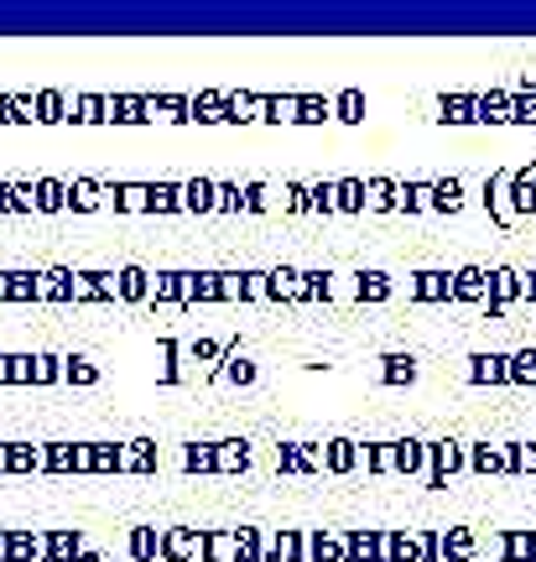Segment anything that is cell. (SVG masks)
<instances>
[{"mask_svg":"<svg viewBox=\"0 0 536 562\" xmlns=\"http://www.w3.org/2000/svg\"><path fill=\"white\" fill-rule=\"evenodd\" d=\"M172 552H203V537H172Z\"/></svg>","mask_w":536,"mask_h":562,"instance_id":"cell-45","label":"cell"},{"mask_svg":"<svg viewBox=\"0 0 536 562\" xmlns=\"http://www.w3.org/2000/svg\"><path fill=\"white\" fill-rule=\"evenodd\" d=\"M188 463H193V469H214V448H193Z\"/></svg>","mask_w":536,"mask_h":562,"instance_id":"cell-46","label":"cell"},{"mask_svg":"<svg viewBox=\"0 0 536 562\" xmlns=\"http://www.w3.org/2000/svg\"><path fill=\"white\" fill-rule=\"evenodd\" d=\"M334 297V271H302V302H328Z\"/></svg>","mask_w":536,"mask_h":562,"instance_id":"cell-28","label":"cell"},{"mask_svg":"<svg viewBox=\"0 0 536 562\" xmlns=\"http://www.w3.org/2000/svg\"><path fill=\"white\" fill-rule=\"evenodd\" d=\"M511 302H521V271L516 266L484 271V307H490V313H505Z\"/></svg>","mask_w":536,"mask_h":562,"instance_id":"cell-1","label":"cell"},{"mask_svg":"<svg viewBox=\"0 0 536 562\" xmlns=\"http://www.w3.org/2000/svg\"><path fill=\"white\" fill-rule=\"evenodd\" d=\"M188 281H193V286H188L193 297H203V302H209V297H224V277H188Z\"/></svg>","mask_w":536,"mask_h":562,"instance_id":"cell-41","label":"cell"},{"mask_svg":"<svg viewBox=\"0 0 536 562\" xmlns=\"http://www.w3.org/2000/svg\"><path fill=\"white\" fill-rule=\"evenodd\" d=\"M235 297H245V302L271 297V286H266V271H239V281H235Z\"/></svg>","mask_w":536,"mask_h":562,"instance_id":"cell-31","label":"cell"},{"mask_svg":"<svg viewBox=\"0 0 536 562\" xmlns=\"http://www.w3.org/2000/svg\"><path fill=\"white\" fill-rule=\"evenodd\" d=\"M391 292H397V281L386 277V271H359L355 277V297L359 302H391Z\"/></svg>","mask_w":536,"mask_h":562,"instance_id":"cell-20","label":"cell"},{"mask_svg":"<svg viewBox=\"0 0 536 562\" xmlns=\"http://www.w3.org/2000/svg\"><path fill=\"white\" fill-rule=\"evenodd\" d=\"M448 302H479L484 307V266H458L448 277Z\"/></svg>","mask_w":536,"mask_h":562,"instance_id":"cell-10","label":"cell"},{"mask_svg":"<svg viewBox=\"0 0 536 562\" xmlns=\"http://www.w3.org/2000/svg\"><path fill=\"white\" fill-rule=\"evenodd\" d=\"M344 562H386V531H344Z\"/></svg>","mask_w":536,"mask_h":562,"instance_id":"cell-8","label":"cell"},{"mask_svg":"<svg viewBox=\"0 0 536 562\" xmlns=\"http://www.w3.org/2000/svg\"><path fill=\"white\" fill-rule=\"evenodd\" d=\"M188 209H214V182H193L188 188Z\"/></svg>","mask_w":536,"mask_h":562,"instance_id":"cell-43","label":"cell"},{"mask_svg":"<svg viewBox=\"0 0 536 562\" xmlns=\"http://www.w3.org/2000/svg\"><path fill=\"white\" fill-rule=\"evenodd\" d=\"M298 125H323L328 121V100L323 94H298V115H292Z\"/></svg>","mask_w":536,"mask_h":562,"instance_id":"cell-30","label":"cell"},{"mask_svg":"<svg viewBox=\"0 0 536 562\" xmlns=\"http://www.w3.org/2000/svg\"><path fill=\"white\" fill-rule=\"evenodd\" d=\"M427 469H433V490H443L448 474H464V442H454V438L427 442Z\"/></svg>","mask_w":536,"mask_h":562,"instance_id":"cell-3","label":"cell"},{"mask_svg":"<svg viewBox=\"0 0 536 562\" xmlns=\"http://www.w3.org/2000/svg\"><path fill=\"white\" fill-rule=\"evenodd\" d=\"M386 562H427V531H386Z\"/></svg>","mask_w":536,"mask_h":562,"instance_id":"cell-9","label":"cell"},{"mask_svg":"<svg viewBox=\"0 0 536 562\" xmlns=\"http://www.w3.org/2000/svg\"><path fill=\"white\" fill-rule=\"evenodd\" d=\"M505 360H511V385H536V349H521Z\"/></svg>","mask_w":536,"mask_h":562,"instance_id":"cell-33","label":"cell"},{"mask_svg":"<svg viewBox=\"0 0 536 562\" xmlns=\"http://www.w3.org/2000/svg\"><path fill=\"white\" fill-rule=\"evenodd\" d=\"M266 286H271V297L277 302H302V271H292V266L266 271Z\"/></svg>","mask_w":536,"mask_h":562,"instance_id":"cell-21","label":"cell"},{"mask_svg":"<svg viewBox=\"0 0 536 562\" xmlns=\"http://www.w3.org/2000/svg\"><path fill=\"white\" fill-rule=\"evenodd\" d=\"M281 474H323L319 469V442H281Z\"/></svg>","mask_w":536,"mask_h":562,"instance_id":"cell-11","label":"cell"},{"mask_svg":"<svg viewBox=\"0 0 536 562\" xmlns=\"http://www.w3.org/2000/svg\"><path fill=\"white\" fill-rule=\"evenodd\" d=\"M319 469H323V474H355V469H359V442L355 438L319 442Z\"/></svg>","mask_w":536,"mask_h":562,"instance_id":"cell-4","label":"cell"},{"mask_svg":"<svg viewBox=\"0 0 536 562\" xmlns=\"http://www.w3.org/2000/svg\"><path fill=\"white\" fill-rule=\"evenodd\" d=\"M203 558H214V562H224V558H239L235 537H209V542H203Z\"/></svg>","mask_w":536,"mask_h":562,"instance_id":"cell-40","label":"cell"},{"mask_svg":"<svg viewBox=\"0 0 536 562\" xmlns=\"http://www.w3.org/2000/svg\"><path fill=\"white\" fill-rule=\"evenodd\" d=\"M266 558L308 562V531H277V537H266Z\"/></svg>","mask_w":536,"mask_h":562,"instance_id":"cell-14","label":"cell"},{"mask_svg":"<svg viewBox=\"0 0 536 562\" xmlns=\"http://www.w3.org/2000/svg\"><path fill=\"white\" fill-rule=\"evenodd\" d=\"M308 562H344V531H308Z\"/></svg>","mask_w":536,"mask_h":562,"instance_id":"cell-19","label":"cell"},{"mask_svg":"<svg viewBox=\"0 0 536 562\" xmlns=\"http://www.w3.org/2000/svg\"><path fill=\"white\" fill-rule=\"evenodd\" d=\"M511 474H536V442H511Z\"/></svg>","mask_w":536,"mask_h":562,"instance_id":"cell-34","label":"cell"},{"mask_svg":"<svg viewBox=\"0 0 536 562\" xmlns=\"http://www.w3.org/2000/svg\"><path fill=\"white\" fill-rule=\"evenodd\" d=\"M334 214H365V182L359 178L334 182Z\"/></svg>","mask_w":536,"mask_h":562,"instance_id":"cell-23","label":"cell"},{"mask_svg":"<svg viewBox=\"0 0 536 562\" xmlns=\"http://www.w3.org/2000/svg\"><path fill=\"white\" fill-rule=\"evenodd\" d=\"M469 381L474 385H511V360H505V355H474V360H469Z\"/></svg>","mask_w":536,"mask_h":562,"instance_id":"cell-13","label":"cell"},{"mask_svg":"<svg viewBox=\"0 0 536 562\" xmlns=\"http://www.w3.org/2000/svg\"><path fill=\"white\" fill-rule=\"evenodd\" d=\"M448 277H454V271H417L406 292L417 302H448Z\"/></svg>","mask_w":536,"mask_h":562,"instance_id":"cell-18","label":"cell"},{"mask_svg":"<svg viewBox=\"0 0 536 562\" xmlns=\"http://www.w3.org/2000/svg\"><path fill=\"white\" fill-rule=\"evenodd\" d=\"M427 193H433V182H397V209L401 214H422Z\"/></svg>","mask_w":536,"mask_h":562,"instance_id":"cell-26","label":"cell"},{"mask_svg":"<svg viewBox=\"0 0 536 562\" xmlns=\"http://www.w3.org/2000/svg\"><path fill=\"white\" fill-rule=\"evenodd\" d=\"M521 297L536 302V271H526V277H521Z\"/></svg>","mask_w":536,"mask_h":562,"instance_id":"cell-47","label":"cell"},{"mask_svg":"<svg viewBox=\"0 0 536 562\" xmlns=\"http://www.w3.org/2000/svg\"><path fill=\"white\" fill-rule=\"evenodd\" d=\"M365 209L391 214V209H397V182H391V178H370V182H365Z\"/></svg>","mask_w":536,"mask_h":562,"instance_id":"cell-25","label":"cell"},{"mask_svg":"<svg viewBox=\"0 0 536 562\" xmlns=\"http://www.w3.org/2000/svg\"><path fill=\"white\" fill-rule=\"evenodd\" d=\"M328 121H344V125L365 121V89H338L334 100H328Z\"/></svg>","mask_w":536,"mask_h":562,"instance_id":"cell-15","label":"cell"},{"mask_svg":"<svg viewBox=\"0 0 536 562\" xmlns=\"http://www.w3.org/2000/svg\"><path fill=\"white\" fill-rule=\"evenodd\" d=\"M256 110H260V94H235V100H230V115H224V121H256Z\"/></svg>","mask_w":536,"mask_h":562,"instance_id":"cell-37","label":"cell"},{"mask_svg":"<svg viewBox=\"0 0 536 562\" xmlns=\"http://www.w3.org/2000/svg\"><path fill=\"white\" fill-rule=\"evenodd\" d=\"M427 209H437V214H458V209H464V178H437L433 193H427Z\"/></svg>","mask_w":536,"mask_h":562,"instance_id":"cell-17","label":"cell"},{"mask_svg":"<svg viewBox=\"0 0 536 562\" xmlns=\"http://www.w3.org/2000/svg\"><path fill=\"white\" fill-rule=\"evenodd\" d=\"M479 552V537L469 526H448V531H433V562H469Z\"/></svg>","mask_w":536,"mask_h":562,"instance_id":"cell-2","label":"cell"},{"mask_svg":"<svg viewBox=\"0 0 536 562\" xmlns=\"http://www.w3.org/2000/svg\"><path fill=\"white\" fill-rule=\"evenodd\" d=\"M245 463H250V448H245V442H224L214 453V469H245Z\"/></svg>","mask_w":536,"mask_h":562,"instance_id":"cell-36","label":"cell"},{"mask_svg":"<svg viewBox=\"0 0 536 562\" xmlns=\"http://www.w3.org/2000/svg\"><path fill=\"white\" fill-rule=\"evenodd\" d=\"M511 125H536V94H511Z\"/></svg>","mask_w":536,"mask_h":562,"instance_id":"cell-39","label":"cell"},{"mask_svg":"<svg viewBox=\"0 0 536 562\" xmlns=\"http://www.w3.org/2000/svg\"><path fill=\"white\" fill-rule=\"evenodd\" d=\"M505 199H511V214H516V220L536 214V167H511Z\"/></svg>","mask_w":536,"mask_h":562,"instance_id":"cell-5","label":"cell"},{"mask_svg":"<svg viewBox=\"0 0 536 562\" xmlns=\"http://www.w3.org/2000/svg\"><path fill=\"white\" fill-rule=\"evenodd\" d=\"M260 110H266V115H260V121H292V115H298V94H281V100H260Z\"/></svg>","mask_w":536,"mask_h":562,"instance_id":"cell-35","label":"cell"},{"mask_svg":"<svg viewBox=\"0 0 536 562\" xmlns=\"http://www.w3.org/2000/svg\"><path fill=\"white\" fill-rule=\"evenodd\" d=\"M391 474H427V442L417 438L391 442Z\"/></svg>","mask_w":536,"mask_h":562,"instance_id":"cell-12","label":"cell"},{"mask_svg":"<svg viewBox=\"0 0 536 562\" xmlns=\"http://www.w3.org/2000/svg\"><path fill=\"white\" fill-rule=\"evenodd\" d=\"M474 121H484V125H511V94H505V89L479 94V100H474Z\"/></svg>","mask_w":536,"mask_h":562,"instance_id":"cell-16","label":"cell"},{"mask_svg":"<svg viewBox=\"0 0 536 562\" xmlns=\"http://www.w3.org/2000/svg\"><path fill=\"white\" fill-rule=\"evenodd\" d=\"M443 121L448 125H474V94H443Z\"/></svg>","mask_w":536,"mask_h":562,"instance_id":"cell-27","label":"cell"},{"mask_svg":"<svg viewBox=\"0 0 536 562\" xmlns=\"http://www.w3.org/2000/svg\"><path fill=\"white\" fill-rule=\"evenodd\" d=\"M359 463L370 474H391V442H359Z\"/></svg>","mask_w":536,"mask_h":562,"instance_id":"cell-29","label":"cell"},{"mask_svg":"<svg viewBox=\"0 0 536 562\" xmlns=\"http://www.w3.org/2000/svg\"><path fill=\"white\" fill-rule=\"evenodd\" d=\"M500 562H536V531H511L500 537Z\"/></svg>","mask_w":536,"mask_h":562,"instance_id":"cell-22","label":"cell"},{"mask_svg":"<svg viewBox=\"0 0 536 562\" xmlns=\"http://www.w3.org/2000/svg\"><path fill=\"white\" fill-rule=\"evenodd\" d=\"M505 182H511V167H500V172H490L484 178V203H490V220L500 224V229H516V214H511V199H505Z\"/></svg>","mask_w":536,"mask_h":562,"instance_id":"cell-6","label":"cell"},{"mask_svg":"<svg viewBox=\"0 0 536 562\" xmlns=\"http://www.w3.org/2000/svg\"><path fill=\"white\" fill-rule=\"evenodd\" d=\"M308 214H334V182L323 178V182H308Z\"/></svg>","mask_w":536,"mask_h":562,"instance_id":"cell-32","label":"cell"},{"mask_svg":"<svg viewBox=\"0 0 536 562\" xmlns=\"http://www.w3.org/2000/svg\"><path fill=\"white\" fill-rule=\"evenodd\" d=\"M214 203H219V209H239V188H230V182H224V188H214Z\"/></svg>","mask_w":536,"mask_h":562,"instance_id":"cell-44","label":"cell"},{"mask_svg":"<svg viewBox=\"0 0 536 562\" xmlns=\"http://www.w3.org/2000/svg\"><path fill=\"white\" fill-rule=\"evenodd\" d=\"M224 375H230L235 385H250V381H256V364H250V360H239V355H230V364H224Z\"/></svg>","mask_w":536,"mask_h":562,"instance_id":"cell-42","label":"cell"},{"mask_svg":"<svg viewBox=\"0 0 536 562\" xmlns=\"http://www.w3.org/2000/svg\"><path fill=\"white\" fill-rule=\"evenodd\" d=\"M464 469H474V474H511V453L500 442H474V448H464Z\"/></svg>","mask_w":536,"mask_h":562,"instance_id":"cell-7","label":"cell"},{"mask_svg":"<svg viewBox=\"0 0 536 562\" xmlns=\"http://www.w3.org/2000/svg\"><path fill=\"white\" fill-rule=\"evenodd\" d=\"M380 381L386 385H412L417 381V360H412V355H386V360H380Z\"/></svg>","mask_w":536,"mask_h":562,"instance_id":"cell-24","label":"cell"},{"mask_svg":"<svg viewBox=\"0 0 536 562\" xmlns=\"http://www.w3.org/2000/svg\"><path fill=\"white\" fill-rule=\"evenodd\" d=\"M281 209L287 214H308V182H287L281 188Z\"/></svg>","mask_w":536,"mask_h":562,"instance_id":"cell-38","label":"cell"}]
</instances>
